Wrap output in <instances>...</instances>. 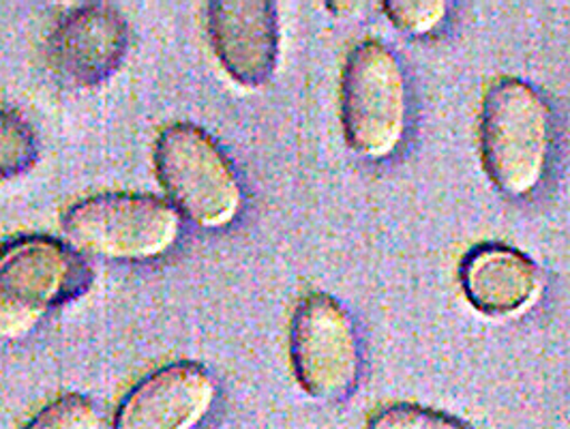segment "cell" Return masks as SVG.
Instances as JSON below:
<instances>
[{"label":"cell","mask_w":570,"mask_h":429,"mask_svg":"<svg viewBox=\"0 0 570 429\" xmlns=\"http://www.w3.org/2000/svg\"><path fill=\"white\" fill-rule=\"evenodd\" d=\"M157 178L171 206L202 228H224L243 206V187L228 155L191 123L166 127L153 150Z\"/></svg>","instance_id":"7a4b0ae2"},{"label":"cell","mask_w":570,"mask_h":429,"mask_svg":"<svg viewBox=\"0 0 570 429\" xmlns=\"http://www.w3.org/2000/svg\"><path fill=\"white\" fill-rule=\"evenodd\" d=\"M481 162L498 192L521 198L541 185L551 148V113L541 92L519 78L487 88L479 125Z\"/></svg>","instance_id":"6da1fadb"},{"label":"cell","mask_w":570,"mask_h":429,"mask_svg":"<svg viewBox=\"0 0 570 429\" xmlns=\"http://www.w3.org/2000/svg\"><path fill=\"white\" fill-rule=\"evenodd\" d=\"M345 143L367 159L391 155L405 134L407 88L397 57L380 41H361L342 74Z\"/></svg>","instance_id":"3957f363"},{"label":"cell","mask_w":570,"mask_h":429,"mask_svg":"<svg viewBox=\"0 0 570 429\" xmlns=\"http://www.w3.org/2000/svg\"><path fill=\"white\" fill-rule=\"evenodd\" d=\"M69 241L88 254L150 260L170 252L180 234L178 211L155 196L101 194L76 202L62 215Z\"/></svg>","instance_id":"5b68a950"},{"label":"cell","mask_w":570,"mask_h":429,"mask_svg":"<svg viewBox=\"0 0 570 429\" xmlns=\"http://www.w3.org/2000/svg\"><path fill=\"white\" fill-rule=\"evenodd\" d=\"M459 277L470 305L493 318L521 314L541 286L539 269L530 257L495 243L474 247L463 260Z\"/></svg>","instance_id":"30bf717a"},{"label":"cell","mask_w":570,"mask_h":429,"mask_svg":"<svg viewBox=\"0 0 570 429\" xmlns=\"http://www.w3.org/2000/svg\"><path fill=\"white\" fill-rule=\"evenodd\" d=\"M449 4L444 0H386L384 13L395 29L410 35H428L446 18Z\"/></svg>","instance_id":"5bb4252c"},{"label":"cell","mask_w":570,"mask_h":429,"mask_svg":"<svg viewBox=\"0 0 570 429\" xmlns=\"http://www.w3.org/2000/svg\"><path fill=\"white\" fill-rule=\"evenodd\" d=\"M215 398V380L202 365L171 363L146 376L125 396L115 429H194Z\"/></svg>","instance_id":"9c48e42d"},{"label":"cell","mask_w":570,"mask_h":429,"mask_svg":"<svg viewBox=\"0 0 570 429\" xmlns=\"http://www.w3.org/2000/svg\"><path fill=\"white\" fill-rule=\"evenodd\" d=\"M289 361L301 389L315 400H340L358 380L361 350L352 315L326 292H309L289 324Z\"/></svg>","instance_id":"8992f818"},{"label":"cell","mask_w":570,"mask_h":429,"mask_svg":"<svg viewBox=\"0 0 570 429\" xmlns=\"http://www.w3.org/2000/svg\"><path fill=\"white\" fill-rule=\"evenodd\" d=\"M37 136L24 116L0 110V181L30 170L37 162Z\"/></svg>","instance_id":"8fae6325"},{"label":"cell","mask_w":570,"mask_h":429,"mask_svg":"<svg viewBox=\"0 0 570 429\" xmlns=\"http://www.w3.org/2000/svg\"><path fill=\"white\" fill-rule=\"evenodd\" d=\"M129 50V25L110 2H90L65 16L48 39V65L69 86L108 80Z\"/></svg>","instance_id":"52a82bcc"},{"label":"cell","mask_w":570,"mask_h":429,"mask_svg":"<svg viewBox=\"0 0 570 429\" xmlns=\"http://www.w3.org/2000/svg\"><path fill=\"white\" fill-rule=\"evenodd\" d=\"M88 284L82 257L50 236H22L0 247V340L22 338L55 305Z\"/></svg>","instance_id":"277c9868"},{"label":"cell","mask_w":570,"mask_h":429,"mask_svg":"<svg viewBox=\"0 0 570 429\" xmlns=\"http://www.w3.org/2000/svg\"><path fill=\"white\" fill-rule=\"evenodd\" d=\"M210 46L238 85H266L279 60L277 7L266 0H215L206 9Z\"/></svg>","instance_id":"ba28073f"},{"label":"cell","mask_w":570,"mask_h":429,"mask_svg":"<svg viewBox=\"0 0 570 429\" xmlns=\"http://www.w3.org/2000/svg\"><path fill=\"white\" fill-rule=\"evenodd\" d=\"M367 429H470L459 419L431 410L419 403H391L377 408L367 421Z\"/></svg>","instance_id":"7c38bea8"},{"label":"cell","mask_w":570,"mask_h":429,"mask_svg":"<svg viewBox=\"0 0 570 429\" xmlns=\"http://www.w3.org/2000/svg\"><path fill=\"white\" fill-rule=\"evenodd\" d=\"M22 429H101V417L92 401L69 393L39 410Z\"/></svg>","instance_id":"4fadbf2b"}]
</instances>
